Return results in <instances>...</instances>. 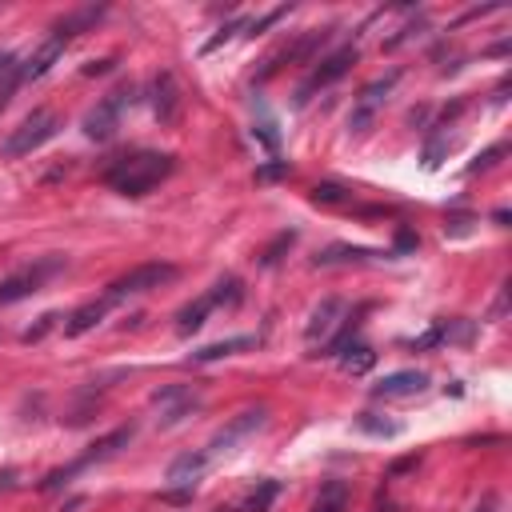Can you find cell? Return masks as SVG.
Listing matches in <instances>:
<instances>
[{"mask_svg":"<svg viewBox=\"0 0 512 512\" xmlns=\"http://www.w3.org/2000/svg\"><path fill=\"white\" fill-rule=\"evenodd\" d=\"M176 172V156L172 152H152V148H136L116 156L100 176L112 192L120 196H148L156 184H164Z\"/></svg>","mask_w":512,"mask_h":512,"instance_id":"1","label":"cell"},{"mask_svg":"<svg viewBox=\"0 0 512 512\" xmlns=\"http://www.w3.org/2000/svg\"><path fill=\"white\" fill-rule=\"evenodd\" d=\"M104 12H108L104 4H84V8H72L68 16H60V20L48 28V36L40 40V48L24 60V80H40V76H44V72L64 56V48H68L80 32H88Z\"/></svg>","mask_w":512,"mask_h":512,"instance_id":"2","label":"cell"},{"mask_svg":"<svg viewBox=\"0 0 512 512\" xmlns=\"http://www.w3.org/2000/svg\"><path fill=\"white\" fill-rule=\"evenodd\" d=\"M132 436H136V428L132 424H124V428H112L108 436H100L96 444H88V452H80L72 464H64V468H52L44 480H40V492H56V488H68L80 472H88V468H96V464H104V460H112V456H120L128 444H132Z\"/></svg>","mask_w":512,"mask_h":512,"instance_id":"3","label":"cell"},{"mask_svg":"<svg viewBox=\"0 0 512 512\" xmlns=\"http://www.w3.org/2000/svg\"><path fill=\"white\" fill-rule=\"evenodd\" d=\"M68 268L64 256H36V260H24L20 268H12L8 276H0V308L8 304H20L28 296H36L52 276H60Z\"/></svg>","mask_w":512,"mask_h":512,"instance_id":"4","label":"cell"},{"mask_svg":"<svg viewBox=\"0 0 512 512\" xmlns=\"http://www.w3.org/2000/svg\"><path fill=\"white\" fill-rule=\"evenodd\" d=\"M64 128V120H60V112H52V108H32L8 136H4V144H0V156L4 160H20V156H32L36 148H44L56 132Z\"/></svg>","mask_w":512,"mask_h":512,"instance_id":"5","label":"cell"},{"mask_svg":"<svg viewBox=\"0 0 512 512\" xmlns=\"http://www.w3.org/2000/svg\"><path fill=\"white\" fill-rule=\"evenodd\" d=\"M176 276H180L176 264H168V260H148V264H136V268H128L124 276H116L100 296H104L112 308H120L124 300L144 296V292H152V288H164V284H172Z\"/></svg>","mask_w":512,"mask_h":512,"instance_id":"6","label":"cell"},{"mask_svg":"<svg viewBox=\"0 0 512 512\" xmlns=\"http://www.w3.org/2000/svg\"><path fill=\"white\" fill-rule=\"evenodd\" d=\"M356 56H360V48H356V40H352V44H340V48L324 52L320 60H312L308 76H304L300 88H296V104H308L316 92H324V88H332L336 80H344V76L352 72Z\"/></svg>","mask_w":512,"mask_h":512,"instance_id":"7","label":"cell"},{"mask_svg":"<svg viewBox=\"0 0 512 512\" xmlns=\"http://www.w3.org/2000/svg\"><path fill=\"white\" fill-rule=\"evenodd\" d=\"M132 96H136V88H132V84H120V88H112L104 100H96V108L84 116V136H88V140H96V144L112 140V136H116V128H120L124 108L132 104Z\"/></svg>","mask_w":512,"mask_h":512,"instance_id":"8","label":"cell"},{"mask_svg":"<svg viewBox=\"0 0 512 512\" xmlns=\"http://www.w3.org/2000/svg\"><path fill=\"white\" fill-rule=\"evenodd\" d=\"M264 424H268V404L244 408V412H236V416H232V420H228V424H224V428H220V432H216V436H212V440H208V444H204L200 452H204L208 460H216V456L232 452L236 444H244L248 436H256V432H260Z\"/></svg>","mask_w":512,"mask_h":512,"instance_id":"9","label":"cell"},{"mask_svg":"<svg viewBox=\"0 0 512 512\" xmlns=\"http://www.w3.org/2000/svg\"><path fill=\"white\" fill-rule=\"evenodd\" d=\"M328 36H332V28H308V32H300L292 44H284L280 52H272V56L264 60V68L256 72V80L264 84V80H268V76H276L284 64H312L316 48H324V44H328Z\"/></svg>","mask_w":512,"mask_h":512,"instance_id":"10","label":"cell"},{"mask_svg":"<svg viewBox=\"0 0 512 512\" xmlns=\"http://www.w3.org/2000/svg\"><path fill=\"white\" fill-rule=\"evenodd\" d=\"M148 96H152L156 124H160V128H176V124H180V116H184V88H180V80L164 68V72H156V76H152Z\"/></svg>","mask_w":512,"mask_h":512,"instance_id":"11","label":"cell"},{"mask_svg":"<svg viewBox=\"0 0 512 512\" xmlns=\"http://www.w3.org/2000/svg\"><path fill=\"white\" fill-rule=\"evenodd\" d=\"M396 80H400V72H388V76H376L372 84L360 88V96L352 100V112H348V132H364V128L376 120V112H380L384 100L392 96Z\"/></svg>","mask_w":512,"mask_h":512,"instance_id":"12","label":"cell"},{"mask_svg":"<svg viewBox=\"0 0 512 512\" xmlns=\"http://www.w3.org/2000/svg\"><path fill=\"white\" fill-rule=\"evenodd\" d=\"M152 408L160 412L156 416L160 428H172V424H180L184 416H192L200 408V392L192 384H164V388L152 392Z\"/></svg>","mask_w":512,"mask_h":512,"instance_id":"13","label":"cell"},{"mask_svg":"<svg viewBox=\"0 0 512 512\" xmlns=\"http://www.w3.org/2000/svg\"><path fill=\"white\" fill-rule=\"evenodd\" d=\"M344 316H348V304H344L340 296H324V300L312 308L308 324H304V344H308V348L328 344V340L336 336V328H340Z\"/></svg>","mask_w":512,"mask_h":512,"instance_id":"14","label":"cell"},{"mask_svg":"<svg viewBox=\"0 0 512 512\" xmlns=\"http://www.w3.org/2000/svg\"><path fill=\"white\" fill-rule=\"evenodd\" d=\"M428 388V372H416V368H400V372H388L380 376L368 392L376 400H408V396H420Z\"/></svg>","mask_w":512,"mask_h":512,"instance_id":"15","label":"cell"},{"mask_svg":"<svg viewBox=\"0 0 512 512\" xmlns=\"http://www.w3.org/2000/svg\"><path fill=\"white\" fill-rule=\"evenodd\" d=\"M108 312H112V304H108L104 296H92V300H84L80 308H72L60 328H64V336H84V332H92L96 324H104Z\"/></svg>","mask_w":512,"mask_h":512,"instance_id":"16","label":"cell"},{"mask_svg":"<svg viewBox=\"0 0 512 512\" xmlns=\"http://www.w3.org/2000/svg\"><path fill=\"white\" fill-rule=\"evenodd\" d=\"M368 256H380V252L360 248V244H328L324 252L312 256V264H316V268H336V264H360V260H368Z\"/></svg>","mask_w":512,"mask_h":512,"instance_id":"17","label":"cell"},{"mask_svg":"<svg viewBox=\"0 0 512 512\" xmlns=\"http://www.w3.org/2000/svg\"><path fill=\"white\" fill-rule=\"evenodd\" d=\"M208 312H216V304H212V296L204 292V296H196L192 304H184V308L176 312V332H180V336H192V332L208 320Z\"/></svg>","mask_w":512,"mask_h":512,"instance_id":"18","label":"cell"},{"mask_svg":"<svg viewBox=\"0 0 512 512\" xmlns=\"http://www.w3.org/2000/svg\"><path fill=\"white\" fill-rule=\"evenodd\" d=\"M336 360H340V368H344V372H352V376H364V372L376 364V352H372L364 340H348V344L336 352Z\"/></svg>","mask_w":512,"mask_h":512,"instance_id":"19","label":"cell"},{"mask_svg":"<svg viewBox=\"0 0 512 512\" xmlns=\"http://www.w3.org/2000/svg\"><path fill=\"white\" fill-rule=\"evenodd\" d=\"M240 348H256V336H228V340H216L208 348H196L192 352V364H208V360H220V356H236Z\"/></svg>","mask_w":512,"mask_h":512,"instance_id":"20","label":"cell"},{"mask_svg":"<svg viewBox=\"0 0 512 512\" xmlns=\"http://www.w3.org/2000/svg\"><path fill=\"white\" fill-rule=\"evenodd\" d=\"M284 492V484L280 480H256V488L240 500V508L236 512H268L272 508V500Z\"/></svg>","mask_w":512,"mask_h":512,"instance_id":"21","label":"cell"},{"mask_svg":"<svg viewBox=\"0 0 512 512\" xmlns=\"http://www.w3.org/2000/svg\"><path fill=\"white\" fill-rule=\"evenodd\" d=\"M208 296H212L216 308H236V304L244 300V280H240V276H220V280L208 288Z\"/></svg>","mask_w":512,"mask_h":512,"instance_id":"22","label":"cell"},{"mask_svg":"<svg viewBox=\"0 0 512 512\" xmlns=\"http://www.w3.org/2000/svg\"><path fill=\"white\" fill-rule=\"evenodd\" d=\"M312 512H348V484L344 480H328L312 504Z\"/></svg>","mask_w":512,"mask_h":512,"instance_id":"23","label":"cell"},{"mask_svg":"<svg viewBox=\"0 0 512 512\" xmlns=\"http://www.w3.org/2000/svg\"><path fill=\"white\" fill-rule=\"evenodd\" d=\"M20 84H24V60H16V64L0 76V112L12 104V96H16V88H20Z\"/></svg>","mask_w":512,"mask_h":512,"instance_id":"24","label":"cell"},{"mask_svg":"<svg viewBox=\"0 0 512 512\" xmlns=\"http://www.w3.org/2000/svg\"><path fill=\"white\" fill-rule=\"evenodd\" d=\"M312 200L316 204H352V192L344 184H316L312 188Z\"/></svg>","mask_w":512,"mask_h":512,"instance_id":"25","label":"cell"},{"mask_svg":"<svg viewBox=\"0 0 512 512\" xmlns=\"http://www.w3.org/2000/svg\"><path fill=\"white\" fill-rule=\"evenodd\" d=\"M240 28H248V20H244V16H232V20H228V24H224V28H220V32H216L208 44H204V52L220 48V44H224V40H232V32H240Z\"/></svg>","mask_w":512,"mask_h":512,"instance_id":"26","label":"cell"},{"mask_svg":"<svg viewBox=\"0 0 512 512\" xmlns=\"http://www.w3.org/2000/svg\"><path fill=\"white\" fill-rule=\"evenodd\" d=\"M292 240H296V232H280V236H276V244H272V248H264L260 264H276V260H280V248H288Z\"/></svg>","mask_w":512,"mask_h":512,"instance_id":"27","label":"cell"},{"mask_svg":"<svg viewBox=\"0 0 512 512\" xmlns=\"http://www.w3.org/2000/svg\"><path fill=\"white\" fill-rule=\"evenodd\" d=\"M504 152H508V144H492L488 152H480V156H476V164H472L468 172H480V168H492V164H496V156H504Z\"/></svg>","mask_w":512,"mask_h":512,"instance_id":"28","label":"cell"},{"mask_svg":"<svg viewBox=\"0 0 512 512\" xmlns=\"http://www.w3.org/2000/svg\"><path fill=\"white\" fill-rule=\"evenodd\" d=\"M56 320H60L56 312H48V316H40V324H36V328H28V332H24L20 340H24V344H32V340H40V336H44V332H48V328H52Z\"/></svg>","mask_w":512,"mask_h":512,"instance_id":"29","label":"cell"},{"mask_svg":"<svg viewBox=\"0 0 512 512\" xmlns=\"http://www.w3.org/2000/svg\"><path fill=\"white\" fill-rule=\"evenodd\" d=\"M280 16H288V8H272V12H268V16H260V20H252V24H248V32H252V36H256V32H264V28H268V24H276V20H280Z\"/></svg>","mask_w":512,"mask_h":512,"instance_id":"30","label":"cell"},{"mask_svg":"<svg viewBox=\"0 0 512 512\" xmlns=\"http://www.w3.org/2000/svg\"><path fill=\"white\" fill-rule=\"evenodd\" d=\"M16 468H0V492H8V488H16Z\"/></svg>","mask_w":512,"mask_h":512,"instance_id":"31","label":"cell"},{"mask_svg":"<svg viewBox=\"0 0 512 512\" xmlns=\"http://www.w3.org/2000/svg\"><path fill=\"white\" fill-rule=\"evenodd\" d=\"M396 244H400V248H412V244H416V236H412L408 228H400V236H396Z\"/></svg>","mask_w":512,"mask_h":512,"instance_id":"32","label":"cell"},{"mask_svg":"<svg viewBox=\"0 0 512 512\" xmlns=\"http://www.w3.org/2000/svg\"><path fill=\"white\" fill-rule=\"evenodd\" d=\"M12 64H16V56H12V52H4V48H0V76H4V72H8V68H12Z\"/></svg>","mask_w":512,"mask_h":512,"instance_id":"33","label":"cell"},{"mask_svg":"<svg viewBox=\"0 0 512 512\" xmlns=\"http://www.w3.org/2000/svg\"><path fill=\"white\" fill-rule=\"evenodd\" d=\"M492 504H496V500H492V496H488V500H484V504H480V508H476V512H492Z\"/></svg>","mask_w":512,"mask_h":512,"instance_id":"34","label":"cell"}]
</instances>
